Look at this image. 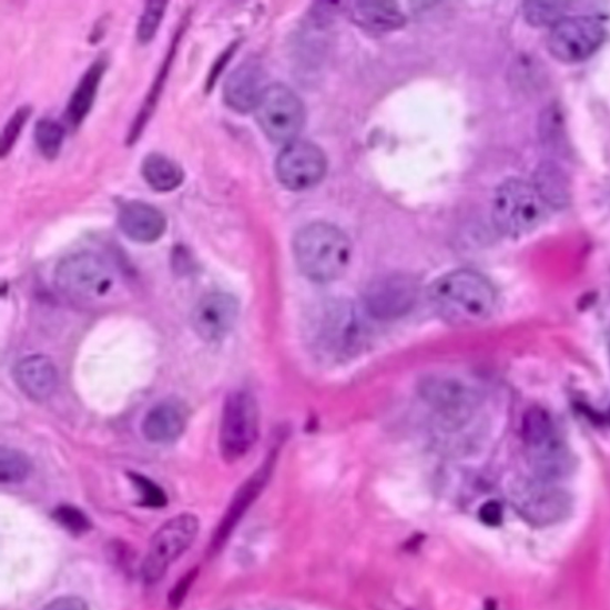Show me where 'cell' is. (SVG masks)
Here are the masks:
<instances>
[{"instance_id":"1","label":"cell","mask_w":610,"mask_h":610,"mask_svg":"<svg viewBox=\"0 0 610 610\" xmlns=\"http://www.w3.org/2000/svg\"><path fill=\"white\" fill-rule=\"evenodd\" d=\"M305 340L314 355L329 363L356 357L367 340L364 317L347 299H328L313 308L305 319Z\"/></svg>"},{"instance_id":"2","label":"cell","mask_w":610,"mask_h":610,"mask_svg":"<svg viewBox=\"0 0 610 610\" xmlns=\"http://www.w3.org/2000/svg\"><path fill=\"white\" fill-rule=\"evenodd\" d=\"M430 307L453 326L481 323L494 312L496 292L480 273L471 270L449 272L433 283L428 291Z\"/></svg>"},{"instance_id":"3","label":"cell","mask_w":610,"mask_h":610,"mask_svg":"<svg viewBox=\"0 0 610 610\" xmlns=\"http://www.w3.org/2000/svg\"><path fill=\"white\" fill-rule=\"evenodd\" d=\"M294 254L305 277L316 283H331L345 275L352 258V245L338 227L316 222L297 233Z\"/></svg>"},{"instance_id":"4","label":"cell","mask_w":610,"mask_h":610,"mask_svg":"<svg viewBox=\"0 0 610 610\" xmlns=\"http://www.w3.org/2000/svg\"><path fill=\"white\" fill-rule=\"evenodd\" d=\"M549 209L533 183L511 179L496 190L491 215L497 231L520 237L535 232L548 217Z\"/></svg>"},{"instance_id":"5","label":"cell","mask_w":610,"mask_h":610,"mask_svg":"<svg viewBox=\"0 0 610 610\" xmlns=\"http://www.w3.org/2000/svg\"><path fill=\"white\" fill-rule=\"evenodd\" d=\"M54 283L59 293L78 303L104 299L115 284L114 273L100 255L74 253L57 266Z\"/></svg>"},{"instance_id":"6","label":"cell","mask_w":610,"mask_h":610,"mask_svg":"<svg viewBox=\"0 0 610 610\" xmlns=\"http://www.w3.org/2000/svg\"><path fill=\"white\" fill-rule=\"evenodd\" d=\"M258 404L247 392H234L224 400L220 424V451L224 460L244 458L260 438Z\"/></svg>"},{"instance_id":"7","label":"cell","mask_w":610,"mask_h":610,"mask_svg":"<svg viewBox=\"0 0 610 610\" xmlns=\"http://www.w3.org/2000/svg\"><path fill=\"white\" fill-rule=\"evenodd\" d=\"M254 111L264 134L276 143L296 141L305 123L301 99L292 89L281 84L267 87Z\"/></svg>"},{"instance_id":"8","label":"cell","mask_w":610,"mask_h":610,"mask_svg":"<svg viewBox=\"0 0 610 610\" xmlns=\"http://www.w3.org/2000/svg\"><path fill=\"white\" fill-rule=\"evenodd\" d=\"M199 519L192 514H181L157 529L142 565L144 582L153 584L162 580L169 568L195 541Z\"/></svg>"},{"instance_id":"9","label":"cell","mask_w":610,"mask_h":610,"mask_svg":"<svg viewBox=\"0 0 610 610\" xmlns=\"http://www.w3.org/2000/svg\"><path fill=\"white\" fill-rule=\"evenodd\" d=\"M604 40L606 29L598 19L576 16L566 18L552 27L548 48L555 59L576 63L596 54Z\"/></svg>"},{"instance_id":"10","label":"cell","mask_w":610,"mask_h":610,"mask_svg":"<svg viewBox=\"0 0 610 610\" xmlns=\"http://www.w3.org/2000/svg\"><path fill=\"white\" fill-rule=\"evenodd\" d=\"M514 507L520 516L536 527L563 521L571 511L570 496L551 485V481H525L512 492Z\"/></svg>"},{"instance_id":"11","label":"cell","mask_w":610,"mask_h":610,"mask_svg":"<svg viewBox=\"0 0 610 610\" xmlns=\"http://www.w3.org/2000/svg\"><path fill=\"white\" fill-rule=\"evenodd\" d=\"M327 157L315 143L296 140L285 144L277 157L276 174L279 183L292 191H305L324 181Z\"/></svg>"},{"instance_id":"12","label":"cell","mask_w":610,"mask_h":610,"mask_svg":"<svg viewBox=\"0 0 610 610\" xmlns=\"http://www.w3.org/2000/svg\"><path fill=\"white\" fill-rule=\"evenodd\" d=\"M420 296V284L408 275H392L367 286L364 295L366 314L378 321H393L410 313Z\"/></svg>"},{"instance_id":"13","label":"cell","mask_w":610,"mask_h":610,"mask_svg":"<svg viewBox=\"0 0 610 610\" xmlns=\"http://www.w3.org/2000/svg\"><path fill=\"white\" fill-rule=\"evenodd\" d=\"M421 395L441 419L453 426L470 420L477 405V394L458 378L429 377L421 384Z\"/></svg>"},{"instance_id":"14","label":"cell","mask_w":610,"mask_h":610,"mask_svg":"<svg viewBox=\"0 0 610 610\" xmlns=\"http://www.w3.org/2000/svg\"><path fill=\"white\" fill-rule=\"evenodd\" d=\"M240 305L230 294L213 293L204 296L192 312L191 324L206 343H220L227 338L236 325Z\"/></svg>"},{"instance_id":"15","label":"cell","mask_w":610,"mask_h":610,"mask_svg":"<svg viewBox=\"0 0 610 610\" xmlns=\"http://www.w3.org/2000/svg\"><path fill=\"white\" fill-rule=\"evenodd\" d=\"M119 226L135 243L153 244L165 234L167 220L157 207L146 202L128 201L120 206Z\"/></svg>"},{"instance_id":"16","label":"cell","mask_w":610,"mask_h":610,"mask_svg":"<svg viewBox=\"0 0 610 610\" xmlns=\"http://www.w3.org/2000/svg\"><path fill=\"white\" fill-rule=\"evenodd\" d=\"M264 82V72L258 63L247 61L227 78L223 87V100L234 111L246 114L258 104L267 88Z\"/></svg>"},{"instance_id":"17","label":"cell","mask_w":610,"mask_h":610,"mask_svg":"<svg viewBox=\"0 0 610 610\" xmlns=\"http://www.w3.org/2000/svg\"><path fill=\"white\" fill-rule=\"evenodd\" d=\"M187 409L179 399H166L154 406L142 421V435L153 444L179 440L187 425Z\"/></svg>"},{"instance_id":"18","label":"cell","mask_w":610,"mask_h":610,"mask_svg":"<svg viewBox=\"0 0 610 610\" xmlns=\"http://www.w3.org/2000/svg\"><path fill=\"white\" fill-rule=\"evenodd\" d=\"M13 376L22 393L37 403L52 397L58 388L57 367L50 358L41 355L22 359L16 365Z\"/></svg>"},{"instance_id":"19","label":"cell","mask_w":610,"mask_h":610,"mask_svg":"<svg viewBox=\"0 0 610 610\" xmlns=\"http://www.w3.org/2000/svg\"><path fill=\"white\" fill-rule=\"evenodd\" d=\"M106 70L103 59L94 61L73 91L67 109V120L72 126H79L90 114Z\"/></svg>"},{"instance_id":"20","label":"cell","mask_w":610,"mask_h":610,"mask_svg":"<svg viewBox=\"0 0 610 610\" xmlns=\"http://www.w3.org/2000/svg\"><path fill=\"white\" fill-rule=\"evenodd\" d=\"M270 471L271 465L265 464L264 467L260 471H256V474L246 481V485L238 490L228 509V512L226 514V517L223 518L221 525L218 526L217 532L213 540V550L220 549L223 542L226 541L236 522L244 516V512L254 501L255 497L258 496L264 488Z\"/></svg>"},{"instance_id":"21","label":"cell","mask_w":610,"mask_h":610,"mask_svg":"<svg viewBox=\"0 0 610 610\" xmlns=\"http://www.w3.org/2000/svg\"><path fill=\"white\" fill-rule=\"evenodd\" d=\"M143 180L156 192H171L179 189L185 179L183 169L170 157L152 153L142 162Z\"/></svg>"},{"instance_id":"22","label":"cell","mask_w":610,"mask_h":610,"mask_svg":"<svg viewBox=\"0 0 610 610\" xmlns=\"http://www.w3.org/2000/svg\"><path fill=\"white\" fill-rule=\"evenodd\" d=\"M352 18L373 30L388 31L405 24V16L397 4L389 2H359L353 6Z\"/></svg>"},{"instance_id":"23","label":"cell","mask_w":610,"mask_h":610,"mask_svg":"<svg viewBox=\"0 0 610 610\" xmlns=\"http://www.w3.org/2000/svg\"><path fill=\"white\" fill-rule=\"evenodd\" d=\"M533 185L549 207H563L569 202L568 181L553 164H542L538 169Z\"/></svg>"},{"instance_id":"24","label":"cell","mask_w":610,"mask_h":610,"mask_svg":"<svg viewBox=\"0 0 610 610\" xmlns=\"http://www.w3.org/2000/svg\"><path fill=\"white\" fill-rule=\"evenodd\" d=\"M522 433L528 448L556 437L550 415L540 408H533L525 415Z\"/></svg>"},{"instance_id":"25","label":"cell","mask_w":610,"mask_h":610,"mask_svg":"<svg viewBox=\"0 0 610 610\" xmlns=\"http://www.w3.org/2000/svg\"><path fill=\"white\" fill-rule=\"evenodd\" d=\"M31 471L29 457L19 449H0V480L4 485H18L26 480Z\"/></svg>"},{"instance_id":"26","label":"cell","mask_w":610,"mask_h":610,"mask_svg":"<svg viewBox=\"0 0 610 610\" xmlns=\"http://www.w3.org/2000/svg\"><path fill=\"white\" fill-rule=\"evenodd\" d=\"M34 138L41 154L48 160H53L61 151L65 130L51 119H42L35 125Z\"/></svg>"},{"instance_id":"27","label":"cell","mask_w":610,"mask_h":610,"mask_svg":"<svg viewBox=\"0 0 610 610\" xmlns=\"http://www.w3.org/2000/svg\"><path fill=\"white\" fill-rule=\"evenodd\" d=\"M570 3L567 2H527L523 4V16L535 27H553L566 19Z\"/></svg>"},{"instance_id":"28","label":"cell","mask_w":610,"mask_h":610,"mask_svg":"<svg viewBox=\"0 0 610 610\" xmlns=\"http://www.w3.org/2000/svg\"><path fill=\"white\" fill-rule=\"evenodd\" d=\"M167 3L150 2L141 14L139 20L136 38L141 44L152 42L157 33L160 24H162Z\"/></svg>"},{"instance_id":"29","label":"cell","mask_w":610,"mask_h":610,"mask_svg":"<svg viewBox=\"0 0 610 610\" xmlns=\"http://www.w3.org/2000/svg\"><path fill=\"white\" fill-rule=\"evenodd\" d=\"M31 108L22 106L14 112L10 121L8 122L3 132L2 142H0V155L6 157L14 146L21 135L27 121L30 119Z\"/></svg>"},{"instance_id":"30","label":"cell","mask_w":610,"mask_h":610,"mask_svg":"<svg viewBox=\"0 0 610 610\" xmlns=\"http://www.w3.org/2000/svg\"><path fill=\"white\" fill-rule=\"evenodd\" d=\"M53 517L60 526L74 535L88 532L91 525L85 514L72 506L59 507Z\"/></svg>"},{"instance_id":"31","label":"cell","mask_w":610,"mask_h":610,"mask_svg":"<svg viewBox=\"0 0 610 610\" xmlns=\"http://www.w3.org/2000/svg\"><path fill=\"white\" fill-rule=\"evenodd\" d=\"M131 478L138 488L143 505L149 507H164L166 505V495L149 478L132 474Z\"/></svg>"},{"instance_id":"32","label":"cell","mask_w":610,"mask_h":610,"mask_svg":"<svg viewBox=\"0 0 610 610\" xmlns=\"http://www.w3.org/2000/svg\"><path fill=\"white\" fill-rule=\"evenodd\" d=\"M236 45L232 44L224 51L215 61L211 73L206 78V91H212L217 82L218 77L222 74L223 70L226 69L228 61H231Z\"/></svg>"},{"instance_id":"33","label":"cell","mask_w":610,"mask_h":610,"mask_svg":"<svg viewBox=\"0 0 610 610\" xmlns=\"http://www.w3.org/2000/svg\"><path fill=\"white\" fill-rule=\"evenodd\" d=\"M479 519L487 526H500L504 521V509L499 502L489 501L479 509Z\"/></svg>"},{"instance_id":"34","label":"cell","mask_w":610,"mask_h":610,"mask_svg":"<svg viewBox=\"0 0 610 610\" xmlns=\"http://www.w3.org/2000/svg\"><path fill=\"white\" fill-rule=\"evenodd\" d=\"M42 610H90V608L82 599L63 597L47 604Z\"/></svg>"},{"instance_id":"35","label":"cell","mask_w":610,"mask_h":610,"mask_svg":"<svg viewBox=\"0 0 610 610\" xmlns=\"http://www.w3.org/2000/svg\"><path fill=\"white\" fill-rule=\"evenodd\" d=\"M609 419H610V413H609Z\"/></svg>"}]
</instances>
